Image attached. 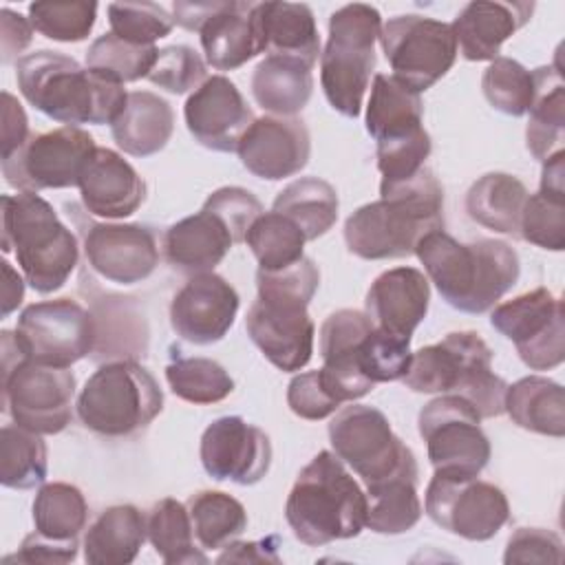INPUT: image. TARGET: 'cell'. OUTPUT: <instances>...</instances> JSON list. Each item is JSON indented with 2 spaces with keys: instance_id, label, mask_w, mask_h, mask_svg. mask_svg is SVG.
<instances>
[{
  "instance_id": "6da1fadb",
  "label": "cell",
  "mask_w": 565,
  "mask_h": 565,
  "mask_svg": "<svg viewBox=\"0 0 565 565\" xmlns=\"http://www.w3.org/2000/svg\"><path fill=\"white\" fill-rule=\"evenodd\" d=\"M435 230H444V190L424 166L404 181L380 183V199L344 221V241L364 260L406 258Z\"/></svg>"
},
{
  "instance_id": "7a4b0ae2",
  "label": "cell",
  "mask_w": 565,
  "mask_h": 565,
  "mask_svg": "<svg viewBox=\"0 0 565 565\" xmlns=\"http://www.w3.org/2000/svg\"><path fill=\"white\" fill-rule=\"evenodd\" d=\"M320 271L309 256L278 271H256L258 296L247 309L245 329L260 353L280 371L294 373L313 355L316 324L307 307Z\"/></svg>"
},
{
  "instance_id": "3957f363",
  "label": "cell",
  "mask_w": 565,
  "mask_h": 565,
  "mask_svg": "<svg viewBox=\"0 0 565 565\" xmlns=\"http://www.w3.org/2000/svg\"><path fill=\"white\" fill-rule=\"evenodd\" d=\"M415 256L439 296L461 313L490 311L519 280L516 252L497 238L459 243L444 230L426 234Z\"/></svg>"
},
{
  "instance_id": "277c9868",
  "label": "cell",
  "mask_w": 565,
  "mask_h": 565,
  "mask_svg": "<svg viewBox=\"0 0 565 565\" xmlns=\"http://www.w3.org/2000/svg\"><path fill=\"white\" fill-rule=\"evenodd\" d=\"M15 82L35 110L66 126L113 124L128 99L124 84L49 49L22 55L15 62Z\"/></svg>"
},
{
  "instance_id": "5b68a950",
  "label": "cell",
  "mask_w": 565,
  "mask_h": 565,
  "mask_svg": "<svg viewBox=\"0 0 565 565\" xmlns=\"http://www.w3.org/2000/svg\"><path fill=\"white\" fill-rule=\"evenodd\" d=\"M285 519L294 536L311 547L353 539L366 527V492L335 452L320 450L298 472Z\"/></svg>"
},
{
  "instance_id": "8992f818",
  "label": "cell",
  "mask_w": 565,
  "mask_h": 565,
  "mask_svg": "<svg viewBox=\"0 0 565 565\" xmlns=\"http://www.w3.org/2000/svg\"><path fill=\"white\" fill-rule=\"evenodd\" d=\"M2 252H13L24 280L38 294L66 285L79 260L75 234L38 192L2 194Z\"/></svg>"
},
{
  "instance_id": "52a82bcc",
  "label": "cell",
  "mask_w": 565,
  "mask_h": 565,
  "mask_svg": "<svg viewBox=\"0 0 565 565\" xmlns=\"http://www.w3.org/2000/svg\"><path fill=\"white\" fill-rule=\"evenodd\" d=\"M492 349L477 331H452L411 355L402 377L415 393H452L468 399L481 419L505 413L508 382L492 373Z\"/></svg>"
},
{
  "instance_id": "ba28073f",
  "label": "cell",
  "mask_w": 565,
  "mask_h": 565,
  "mask_svg": "<svg viewBox=\"0 0 565 565\" xmlns=\"http://www.w3.org/2000/svg\"><path fill=\"white\" fill-rule=\"evenodd\" d=\"M2 411L13 424L38 435H57L73 419L75 375L71 369L38 364L26 358L13 331L0 333Z\"/></svg>"
},
{
  "instance_id": "9c48e42d",
  "label": "cell",
  "mask_w": 565,
  "mask_h": 565,
  "mask_svg": "<svg viewBox=\"0 0 565 565\" xmlns=\"http://www.w3.org/2000/svg\"><path fill=\"white\" fill-rule=\"evenodd\" d=\"M75 408L84 428L102 437H130L163 411V391L143 364L113 360L86 380Z\"/></svg>"
},
{
  "instance_id": "30bf717a",
  "label": "cell",
  "mask_w": 565,
  "mask_h": 565,
  "mask_svg": "<svg viewBox=\"0 0 565 565\" xmlns=\"http://www.w3.org/2000/svg\"><path fill=\"white\" fill-rule=\"evenodd\" d=\"M382 15L375 7L353 2L329 18V40L320 53V84L333 110L355 119L375 71V42Z\"/></svg>"
},
{
  "instance_id": "8fae6325",
  "label": "cell",
  "mask_w": 565,
  "mask_h": 565,
  "mask_svg": "<svg viewBox=\"0 0 565 565\" xmlns=\"http://www.w3.org/2000/svg\"><path fill=\"white\" fill-rule=\"evenodd\" d=\"M329 441L364 486L419 470L413 450L393 433L388 417L375 406L351 402L340 408L329 422Z\"/></svg>"
},
{
  "instance_id": "7c38bea8",
  "label": "cell",
  "mask_w": 565,
  "mask_h": 565,
  "mask_svg": "<svg viewBox=\"0 0 565 565\" xmlns=\"http://www.w3.org/2000/svg\"><path fill=\"white\" fill-rule=\"evenodd\" d=\"M477 408L452 393L430 399L417 417L428 459L439 475L479 477L490 461V439Z\"/></svg>"
},
{
  "instance_id": "4fadbf2b",
  "label": "cell",
  "mask_w": 565,
  "mask_h": 565,
  "mask_svg": "<svg viewBox=\"0 0 565 565\" xmlns=\"http://www.w3.org/2000/svg\"><path fill=\"white\" fill-rule=\"evenodd\" d=\"M380 44L393 77L415 93L437 84L457 60V40L448 22L406 13L382 24Z\"/></svg>"
},
{
  "instance_id": "5bb4252c",
  "label": "cell",
  "mask_w": 565,
  "mask_h": 565,
  "mask_svg": "<svg viewBox=\"0 0 565 565\" xmlns=\"http://www.w3.org/2000/svg\"><path fill=\"white\" fill-rule=\"evenodd\" d=\"M95 148L93 135L79 126L35 132L0 161L2 177L18 192L75 188Z\"/></svg>"
},
{
  "instance_id": "9a60e30c",
  "label": "cell",
  "mask_w": 565,
  "mask_h": 565,
  "mask_svg": "<svg viewBox=\"0 0 565 565\" xmlns=\"http://www.w3.org/2000/svg\"><path fill=\"white\" fill-rule=\"evenodd\" d=\"M15 338L29 360L55 369H71L93 353L97 327L90 311L71 298L33 302L22 309Z\"/></svg>"
},
{
  "instance_id": "2e32d148",
  "label": "cell",
  "mask_w": 565,
  "mask_h": 565,
  "mask_svg": "<svg viewBox=\"0 0 565 565\" xmlns=\"http://www.w3.org/2000/svg\"><path fill=\"white\" fill-rule=\"evenodd\" d=\"M424 508L435 525L466 541H488L510 521L505 492L479 477L435 472L426 488Z\"/></svg>"
},
{
  "instance_id": "e0dca14e",
  "label": "cell",
  "mask_w": 565,
  "mask_h": 565,
  "mask_svg": "<svg viewBox=\"0 0 565 565\" xmlns=\"http://www.w3.org/2000/svg\"><path fill=\"white\" fill-rule=\"evenodd\" d=\"M490 324L512 340L519 358L532 371H550L565 358L563 302L545 287L497 305Z\"/></svg>"
},
{
  "instance_id": "ac0fdd59",
  "label": "cell",
  "mask_w": 565,
  "mask_h": 565,
  "mask_svg": "<svg viewBox=\"0 0 565 565\" xmlns=\"http://www.w3.org/2000/svg\"><path fill=\"white\" fill-rule=\"evenodd\" d=\"M252 9L254 2H174L172 18L199 33L212 68L236 71L263 53Z\"/></svg>"
},
{
  "instance_id": "d6986e66",
  "label": "cell",
  "mask_w": 565,
  "mask_h": 565,
  "mask_svg": "<svg viewBox=\"0 0 565 565\" xmlns=\"http://www.w3.org/2000/svg\"><path fill=\"white\" fill-rule=\"evenodd\" d=\"M199 457L212 479L254 486L269 472L271 441L263 428L225 415L203 430Z\"/></svg>"
},
{
  "instance_id": "ffe728a7",
  "label": "cell",
  "mask_w": 565,
  "mask_h": 565,
  "mask_svg": "<svg viewBox=\"0 0 565 565\" xmlns=\"http://www.w3.org/2000/svg\"><path fill=\"white\" fill-rule=\"evenodd\" d=\"M84 254L102 278L117 285H137L159 265L157 236L141 223H88Z\"/></svg>"
},
{
  "instance_id": "44dd1931",
  "label": "cell",
  "mask_w": 565,
  "mask_h": 565,
  "mask_svg": "<svg viewBox=\"0 0 565 565\" xmlns=\"http://www.w3.org/2000/svg\"><path fill=\"white\" fill-rule=\"evenodd\" d=\"M236 289L218 274H194L170 302V324L185 342L205 347L225 338L238 313Z\"/></svg>"
},
{
  "instance_id": "7402d4cb",
  "label": "cell",
  "mask_w": 565,
  "mask_h": 565,
  "mask_svg": "<svg viewBox=\"0 0 565 565\" xmlns=\"http://www.w3.org/2000/svg\"><path fill=\"white\" fill-rule=\"evenodd\" d=\"M183 117L194 141L216 152H236L256 119L243 93L225 75H212L190 93Z\"/></svg>"
},
{
  "instance_id": "603a6c76",
  "label": "cell",
  "mask_w": 565,
  "mask_h": 565,
  "mask_svg": "<svg viewBox=\"0 0 565 565\" xmlns=\"http://www.w3.org/2000/svg\"><path fill=\"white\" fill-rule=\"evenodd\" d=\"M236 154L254 177L280 181L309 163L311 137L298 117L265 115L247 128Z\"/></svg>"
},
{
  "instance_id": "cb8c5ba5",
  "label": "cell",
  "mask_w": 565,
  "mask_h": 565,
  "mask_svg": "<svg viewBox=\"0 0 565 565\" xmlns=\"http://www.w3.org/2000/svg\"><path fill=\"white\" fill-rule=\"evenodd\" d=\"M430 305V285L417 267H393L382 271L369 287L364 313L371 322L393 335L411 340Z\"/></svg>"
},
{
  "instance_id": "d4e9b609",
  "label": "cell",
  "mask_w": 565,
  "mask_h": 565,
  "mask_svg": "<svg viewBox=\"0 0 565 565\" xmlns=\"http://www.w3.org/2000/svg\"><path fill=\"white\" fill-rule=\"evenodd\" d=\"M79 196L86 212L102 218H126L146 201V181L115 150L95 148L82 177Z\"/></svg>"
},
{
  "instance_id": "484cf974",
  "label": "cell",
  "mask_w": 565,
  "mask_h": 565,
  "mask_svg": "<svg viewBox=\"0 0 565 565\" xmlns=\"http://www.w3.org/2000/svg\"><path fill=\"white\" fill-rule=\"evenodd\" d=\"M532 2H468L452 20L457 51L468 62H492L501 53V44L530 22Z\"/></svg>"
},
{
  "instance_id": "4316f807",
  "label": "cell",
  "mask_w": 565,
  "mask_h": 565,
  "mask_svg": "<svg viewBox=\"0 0 565 565\" xmlns=\"http://www.w3.org/2000/svg\"><path fill=\"white\" fill-rule=\"evenodd\" d=\"M236 245L225 221L207 207L170 225L163 234V256L170 267L183 274H205Z\"/></svg>"
},
{
  "instance_id": "83f0119b",
  "label": "cell",
  "mask_w": 565,
  "mask_h": 565,
  "mask_svg": "<svg viewBox=\"0 0 565 565\" xmlns=\"http://www.w3.org/2000/svg\"><path fill=\"white\" fill-rule=\"evenodd\" d=\"M263 53L294 57L309 68L320 57L313 11L302 2H258L252 9Z\"/></svg>"
},
{
  "instance_id": "f1b7e54d",
  "label": "cell",
  "mask_w": 565,
  "mask_h": 565,
  "mask_svg": "<svg viewBox=\"0 0 565 565\" xmlns=\"http://www.w3.org/2000/svg\"><path fill=\"white\" fill-rule=\"evenodd\" d=\"M519 238L550 252L565 247V152L552 154L543 161L541 188L527 194Z\"/></svg>"
},
{
  "instance_id": "f546056e",
  "label": "cell",
  "mask_w": 565,
  "mask_h": 565,
  "mask_svg": "<svg viewBox=\"0 0 565 565\" xmlns=\"http://www.w3.org/2000/svg\"><path fill=\"white\" fill-rule=\"evenodd\" d=\"M172 130V106L150 90H130L124 110L110 124L115 143L130 157L157 154L168 146Z\"/></svg>"
},
{
  "instance_id": "4dcf8cb0",
  "label": "cell",
  "mask_w": 565,
  "mask_h": 565,
  "mask_svg": "<svg viewBox=\"0 0 565 565\" xmlns=\"http://www.w3.org/2000/svg\"><path fill=\"white\" fill-rule=\"evenodd\" d=\"M424 104L419 93L399 84L393 75L375 73L366 104V132L375 146L395 143L424 130Z\"/></svg>"
},
{
  "instance_id": "1f68e13d",
  "label": "cell",
  "mask_w": 565,
  "mask_h": 565,
  "mask_svg": "<svg viewBox=\"0 0 565 565\" xmlns=\"http://www.w3.org/2000/svg\"><path fill=\"white\" fill-rule=\"evenodd\" d=\"M148 539L146 516L132 503L106 508L84 536V561L90 565H128Z\"/></svg>"
},
{
  "instance_id": "d6a6232c",
  "label": "cell",
  "mask_w": 565,
  "mask_h": 565,
  "mask_svg": "<svg viewBox=\"0 0 565 565\" xmlns=\"http://www.w3.org/2000/svg\"><path fill=\"white\" fill-rule=\"evenodd\" d=\"M252 95L256 104L278 117L300 113L313 93L311 68L294 57L267 55L252 73Z\"/></svg>"
},
{
  "instance_id": "836d02e7",
  "label": "cell",
  "mask_w": 565,
  "mask_h": 565,
  "mask_svg": "<svg viewBox=\"0 0 565 565\" xmlns=\"http://www.w3.org/2000/svg\"><path fill=\"white\" fill-rule=\"evenodd\" d=\"M532 77L534 97L527 108L525 143L534 159L547 161L563 150L565 141V84L554 66H539L532 71Z\"/></svg>"
},
{
  "instance_id": "e575fe53",
  "label": "cell",
  "mask_w": 565,
  "mask_h": 565,
  "mask_svg": "<svg viewBox=\"0 0 565 565\" xmlns=\"http://www.w3.org/2000/svg\"><path fill=\"white\" fill-rule=\"evenodd\" d=\"M505 413L523 430L556 439L565 435V393L550 377L527 375L508 384Z\"/></svg>"
},
{
  "instance_id": "d590c367",
  "label": "cell",
  "mask_w": 565,
  "mask_h": 565,
  "mask_svg": "<svg viewBox=\"0 0 565 565\" xmlns=\"http://www.w3.org/2000/svg\"><path fill=\"white\" fill-rule=\"evenodd\" d=\"M525 199L527 188L521 179L508 172H488L468 188L466 212L475 223L519 238Z\"/></svg>"
},
{
  "instance_id": "8d00e7d4",
  "label": "cell",
  "mask_w": 565,
  "mask_h": 565,
  "mask_svg": "<svg viewBox=\"0 0 565 565\" xmlns=\"http://www.w3.org/2000/svg\"><path fill=\"white\" fill-rule=\"evenodd\" d=\"M419 470L393 475L380 483L366 486V527L377 534H404L422 519L417 497Z\"/></svg>"
},
{
  "instance_id": "74e56055",
  "label": "cell",
  "mask_w": 565,
  "mask_h": 565,
  "mask_svg": "<svg viewBox=\"0 0 565 565\" xmlns=\"http://www.w3.org/2000/svg\"><path fill=\"white\" fill-rule=\"evenodd\" d=\"M338 205V192L329 181L300 177L276 194L271 210L291 218L307 241H316L335 225Z\"/></svg>"
},
{
  "instance_id": "f35d334b",
  "label": "cell",
  "mask_w": 565,
  "mask_h": 565,
  "mask_svg": "<svg viewBox=\"0 0 565 565\" xmlns=\"http://www.w3.org/2000/svg\"><path fill=\"white\" fill-rule=\"evenodd\" d=\"M148 541L168 565L207 563V556L194 545V530L188 505L166 497L159 499L146 516Z\"/></svg>"
},
{
  "instance_id": "ab89813d",
  "label": "cell",
  "mask_w": 565,
  "mask_h": 565,
  "mask_svg": "<svg viewBox=\"0 0 565 565\" xmlns=\"http://www.w3.org/2000/svg\"><path fill=\"white\" fill-rule=\"evenodd\" d=\"M185 505L201 550H223L247 530L243 503L227 492L201 490L192 494Z\"/></svg>"
},
{
  "instance_id": "60d3db41",
  "label": "cell",
  "mask_w": 565,
  "mask_h": 565,
  "mask_svg": "<svg viewBox=\"0 0 565 565\" xmlns=\"http://www.w3.org/2000/svg\"><path fill=\"white\" fill-rule=\"evenodd\" d=\"M49 472V455L42 435L18 424L0 428V481L4 488L31 490L42 486Z\"/></svg>"
},
{
  "instance_id": "b9f144b4",
  "label": "cell",
  "mask_w": 565,
  "mask_h": 565,
  "mask_svg": "<svg viewBox=\"0 0 565 565\" xmlns=\"http://www.w3.org/2000/svg\"><path fill=\"white\" fill-rule=\"evenodd\" d=\"M88 503L82 490L73 483H44L33 499L35 532L55 539L73 541L86 527Z\"/></svg>"
},
{
  "instance_id": "7bdbcfd3",
  "label": "cell",
  "mask_w": 565,
  "mask_h": 565,
  "mask_svg": "<svg viewBox=\"0 0 565 565\" xmlns=\"http://www.w3.org/2000/svg\"><path fill=\"white\" fill-rule=\"evenodd\" d=\"M245 243L258 260V269L278 271L305 256V234L285 214L263 212L245 234Z\"/></svg>"
},
{
  "instance_id": "ee69618b",
  "label": "cell",
  "mask_w": 565,
  "mask_h": 565,
  "mask_svg": "<svg viewBox=\"0 0 565 565\" xmlns=\"http://www.w3.org/2000/svg\"><path fill=\"white\" fill-rule=\"evenodd\" d=\"M170 391L190 404H216L234 391L230 373L210 358H185L172 349V360L166 366Z\"/></svg>"
},
{
  "instance_id": "f6af8a7d",
  "label": "cell",
  "mask_w": 565,
  "mask_h": 565,
  "mask_svg": "<svg viewBox=\"0 0 565 565\" xmlns=\"http://www.w3.org/2000/svg\"><path fill=\"white\" fill-rule=\"evenodd\" d=\"M159 49L154 44H135L117 38L113 31L93 40L86 51V68L108 77L117 84L148 77L157 62Z\"/></svg>"
},
{
  "instance_id": "bcb514c9",
  "label": "cell",
  "mask_w": 565,
  "mask_h": 565,
  "mask_svg": "<svg viewBox=\"0 0 565 565\" xmlns=\"http://www.w3.org/2000/svg\"><path fill=\"white\" fill-rule=\"evenodd\" d=\"M97 20V2L86 0H42L29 4L31 26L55 42H82Z\"/></svg>"
},
{
  "instance_id": "7dc6e473",
  "label": "cell",
  "mask_w": 565,
  "mask_h": 565,
  "mask_svg": "<svg viewBox=\"0 0 565 565\" xmlns=\"http://www.w3.org/2000/svg\"><path fill=\"white\" fill-rule=\"evenodd\" d=\"M481 90L494 110L521 117L532 104L534 77L521 62L499 55L483 71Z\"/></svg>"
},
{
  "instance_id": "c3c4849f",
  "label": "cell",
  "mask_w": 565,
  "mask_h": 565,
  "mask_svg": "<svg viewBox=\"0 0 565 565\" xmlns=\"http://www.w3.org/2000/svg\"><path fill=\"white\" fill-rule=\"evenodd\" d=\"M411 340L377 327H373V331L355 349L358 364L373 384L402 380L411 364Z\"/></svg>"
},
{
  "instance_id": "681fc988",
  "label": "cell",
  "mask_w": 565,
  "mask_h": 565,
  "mask_svg": "<svg viewBox=\"0 0 565 565\" xmlns=\"http://www.w3.org/2000/svg\"><path fill=\"white\" fill-rule=\"evenodd\" d=\"M108 22L117 38L135 44H154L174 26V18L157 2H110Z\"/></svg>"
},
{
  "instance_id": "f907efd6",
  "label": "cell",
  "mask_w": 565,
  "mask_h": 565,
  "mask_svg": "<svg viewBox=\"0 0 565 565\" xmlns=\"http://www.w3.org/2000/svg\"><path fill=\"white\" fill-rule=\"evenodd\" d=\"M146 79L172 95L194 93L207 79V66L192 46L170 44L159 49L157 62Z\"/></svg>"
},
{
  "instance_id": "816d5d0a",
  "label": "cell",
  "mask_w": 565,
  "mask_h": 565,
  "mask_svg": "<svg viewBox=\"0 0 565 565\" xmlns=\"http://www.w3.org/2000/svg\"><path fill=\"white\" fill-rule=\"evenodd\" d=\"M430 150H433V141L426 130H419L417 135L395 143L375 146L382 183H397L419 172L426 166Z\"/></svg>"
},
{
  "instance_id": "f5cc1de1",
  "label": "cell",
  "mask_w": 565,
  "mask_h": 565,
  "mask_svg": "<svg viewBox=\"0 0 565 565\" xmlns=\"http://www.w3.org/2000/svg\"><path fill=\"white\" fill-rule=\"evenodd\" d=\"M373 322L364 311L338 309L327 316L320 327V355L322 360L353 353L360 342L373 331Z\"/></svg>"
},
{
  "instance_id": "db71d44e",
  "label": "cell",
  "mask_w": 565,
  "mask_h": 565,
  "mask_svg": "<svg viewBox=\"0 0 565 565\" xmlns=\"http://www.w3.org/2000/svg\"><path fill=\"white\" fill-rule=\"evenodd\" d=\"M203 207L212 210L214 214H218L225 225L230 227L232 236L236 243H245V234L252 227V223L265 212L263 203L245 188L238 185H225L214 190Z\"/></svg>"
},
{
  "instance_id": "11a10c76",
  "label": "cell",
  "mask_w": 565,
  "mask_h": 565,
  "mask_svg": "<svg viewBox=\"0 0 565 565\" xmlns=\"http://www.w3.org/2000/svg\"><path fill=\"white\" fill-rule=\"evenodd\" d=\"M287 404L294 415L309 422L324 419L340 408L338 399L324 386L320 369L298 373L291 377L287 386Z\"/></svg>"
},
{
  "instance_id": "9f6ffc18",
  "label": "cell",
  "mask_w": 565,
  "mask_h": 565,
  "mask_svg": "<svg viewBox=\"0 0 565 565\" xmlns=\"http://www.w3.org/2000/svg\"><path fill=\"white\" fill-rule=\"evenodd\" d=\"M503 563H563V541L543 527H519L505 545Z\"/></svg>"
},
{
  "instance_id": "6f0895ef",
  "label": "cell",
  "mask_w": 565,
  "mask_h": 565,
  "mask_svg": "<svg viewBox=\"0 0 565 565\" xmlns=\"http://www.w3.org/2000/svg\"><path fill=\"white\" fill-rule=\"evenodd\" d=\"M79 543L73 541H55L40 532H31L22 539L15 554L7 556L4 561H18V563H71L77 558Z\"/></svg>"
},
{
  "instance_id": "680465c9",
  "label": "cell",
  "mask_w": 565,
  "mask_h": 565,
  "mask_svg": "<svg viewBox=\"0 0 565 565\" xmlns=\"http://www.w3.org/2000/svg\"><path fill=\"white\" fill-rule=\"evenodd\" d=\"M29 137V119L22 104L9 90H2V159L20 150Z\"/></svg>"
},
{
  "instance_id": "91938a15",
  "label": "cell",
  "mask_w": 565,
  "mask_h": 565,
  "mask_svg": "<svg viewBox=\"0 0 565 565\" xmlns=\"http://www.w3.org/2000/svg\"><path fill=\"white\" fill-rule=\"evenodd\" d=\"M0 29H2V38H0V42H2V64H11L31 44L33 26H31L29 18L11 11L9 7H2Z\"/></svg>"
},
{
  "instance_id": "94428289",
  "label": "cell",
  "mask_w": 565,
  "mask_h": 565,
  "mask_svg": "<svg viewBox=\"0 0 565 565\" xmlns=\"http://www.w3.org/2000/svg\"><path fill=\"white\" fill-rule=\"evenodd\" d=\"M278 539L267 536L263 541H232L225 545V552L216 558L218 563H230V561H252V563H278Z\"/></svg>"
},
{
  "instance_id": "6125c7cd",
  "label": "cell",
  "mask_w": 565,
  "mask_h": 565,
  "mask_svg": "<svg viewBox=\"0 0 565 565\" xmlns=\"http://www.w3.org/2000/svg\"><path fill=\"white\" fill-rule=\"evenodd\" d=\"M0 265H2V276H4V282H2V318H7L24 300V280L11 267V263L2 260Z\"/></svg>"
}]
</instances>
